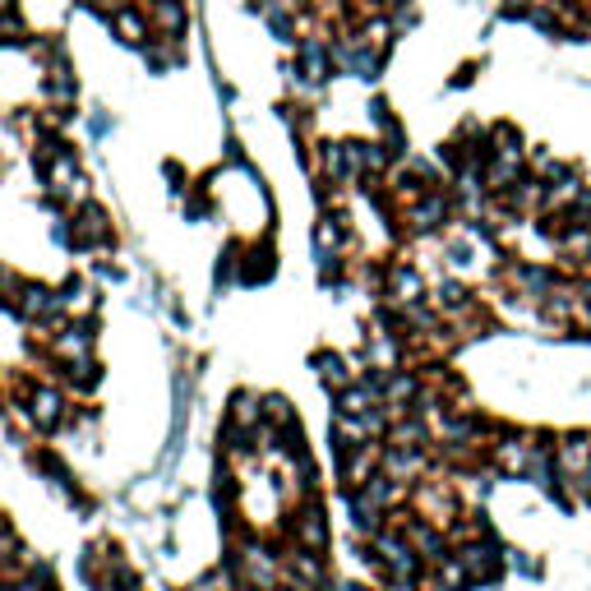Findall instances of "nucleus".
Listing matches in <instances>:
<instances>
[{"label":"nucleus","mask_w":591,"mask_h":591,"mask_svg":"<svg viewBox=\"0 0 591 591\" xmlns=\"http://www.w3.org/2000/svg\"><path fill=\"white\" fill-rule=\"evenodd\" d=\"M111 28L125 37V42H148V28H153V19H148V10H139V5H116V14H111Z\"/></svg>","instance_id":"6e6552de"},{"label":"nucleus","mask_w":591,"mask_h":591,"mask_svg":"<svg viewBox=\"0 0 591 591\" xmlns=\"http://www.w3.org/2000/svg\"><path fill=\"white\" fill-rule=\"evenodd\" d=\"M0 591H51V582H47V587H37V568H33L28 578H14V582H5V587H0Z\"/></svg>","instance_id":"aec40b11"},{"label":"nucleus","mask_w":591,"mask_h":591,"mask_svg":"<svg viewBox=\"0 0 591 591\" xmlns=\"http://www.w3.org/2000/svg\"><path fill=\"white\" fill-rule=\"evenodd\" d=\"M555 471L564 485H578L582 476L591 471V435H564L555 439Z\"/></svg>","instance_id":"f03ea898"},{"label":"nucleus","mask_w":591,"mask_h":591,"mask_svg":"<svg viewBox=\"0 0 591 591\" xmlns=\"http://www.w3.org/2000/svg\"><path fill=\"white\" fill-rule=\"evenodd\" d=\"M264 416L273 425H278V430H291V425H296V416H291V402L287 398H278V393H273V398L264 402Z\"/></svg>","instance_id":"6ab92c4d"},{"label":"nucleus","mask_w":591,"mask_h":591,"mask_svg":"<svg viewBox=\"0 0 591 591\" xmlns=\"http://www.w3.org/2000/svg\"><path fill=\"white\" fill-rule=\"evenodd\" d=\"M19 314H28V319H56V314H61V296H51L47 287L24 282V287H19Z\"/></svg>","instance_id":"1a4fd4ad"},{"label":"nucleus","mask_w":591,"mask_h":591,"mask_svg":"<svg viewBox=\"0 0 591 591\" xmlns=\"http://www.w3.org/2000/svg\"><path fill=\"white\" fill-rule=\"evenodd\" d=\"M194 591H231V578H227V573H208V578L199 582Z\"/></svg>","instance_id":"4be33fe9"},{"label":"nucleus","mask_w":591,"mask_h":591,"mask_svg":"<svg viewBox=\"0 0 591 591\" xmlns=\"http://www.w3.org/2000/svg\"><path fill=\"white\" fill-rule=\"evenodd\" d=\"M513 282H518L522 296H531V301L541 305L545 296L555 291L559 273H555V268H545V264H518V268H513Z\"/></svg>","instance_id":"423d86ee"},{"label":"nucleus","mask_w":591,"mask_h":591,"mask_svg":"<svg viewBox=\"0 0 591 591\" xmlns=\"http://www.w3.org/2000/svg\"><path fill=\"white\" fill-rule=\"evenodd\" d=\"M33 421H37V430H56L65 421V402L56 388H37L33 393Z\"/></svg>","instance_id":"f8f14e48"},{"label":"nucleus","mask_w":591,"mask_h":591,"mask_svg":"<svg viewBox=\"0 0 591 591\" xmlns=\"http://www.w3.org/2000/svg\"><path fill=\"white\" fill-rule=\"evenodd\" d=\"M453 555L462 559V564H467V573H471V587H476V582H495L499 578V568H504V550H499V541L495 536H490V531H485V536H476V541H462L458 550H453Z\"/></svg>","instance_id":"f257e3e1"},{"label":"nucleus","mask_w":591,"mask_h":591,"mask_svg":"<svg viewBox=\"0 0 591 591\" xmlns=\"http://www.w3.org/2000/svg\"><path fill=\"white\" fill-rule=\"evenodd\" d=\"M314 370H319V379H324L328 388H347L351 384V370L342 356H333V351H324V356H314Z\"/></svg>","instance_id":"4468645a"},{"label":"nucleus","mask_w":591,"mask_h":591,"mask_svg":"<svg viewBox=\"0 0 591 591\" xmlns=\"http://www.w3.org/2000/svg\"><path fill=\"white\" fill-rule=\"evenodd\" d=\"M296 541H301L305 550H324L328 545V518L319 504H310L301 518H296Z\"/></svg>","instance_id":"9b49d317"},{"label":"nucleus","mask_w":591,"mask_h":591,"mask_svg":"<svg viewBox=\"0 0 591 591\" xmlns=\"http://www.w3.org/2000/svg\"><path fill=\"white\" fill-rule=\"evenodd\" d=\"M259 421H264V407H259L250 393H236V398H231V425H241V430H254Z\"/></svg>","instance_id":"2eb2a0df"},{"label":"nucleus","mask_w":591,"mask_h":591,"mask_svg":"<svg viewBox=\"0 0 591 591\" xmlns=\"http://www.w3.org/2000/svg\"><path fill=\"white\" fill-rule=\"evenodd\" d=\"M74 245H111V222L97 204H88L79 213V227H74Z\"/></svg>","instance_id":"9d476101"},{"label":"nucleus","mask_w":591,"mask_h":591,"mask_svg":"<svg viewBox=\"0 0 591 591\" xmlns=\"http://www.w3.org/2000/svg\"><path fill=\"white\" fill-rule=\"evenodd\" d=\"M264 278H273V254L250 250V259H245V282H264Z\"/></svg>","instance_id":"a211bd4d"},{"label":"nucleus","mask_w":591,"mask_h":591,"mask_svg":"<svg viewBox=\"0 0 591 591\" xmlns=\"http://www.w3.org/2000/svg\"><path fill=\"white\" fill-rule=\"evenodd\" d=\"M435 305H439V314H448V319H453V314H462V310H471V291L462 287V282H439V291H435Z\"/></svg>","instance_id":"ddd939ff"},{"label":"nucleus","mask_w":591,"mask_h":591,"mask_svg":"<svg viewBox=\"0 0 591 591\" xmlns=\"http://www.w3.org/2000/svg\"><path fill=\"white\" fill-rule=\"evenodd\" d=\"M301 61H305V70H296V74H305L310 84H324L328 74H333V61H338V51L324 47L319 37H305V42H301Z\"/></svg>","instance_id":"0eeeda50"},{"label":"nucleus","mask_w":591,"mask_h":591,"mask_svg":"<svg viewBox=\"0 0 591 591\" xmlns=\"http://www.w3.org/2000/svg\"><path fill=\"white\" fill-rule=\"evenodd\" d=\"M508 564H513V568H522L527 578H536V573H541V564H536V559H527L522 550H508Z\"/></svg>","instance_id":"412c9836"},{"label":"nucleus","mask_w":591,"mask_h":591,"mask_svg":"<svg viewBox=\"0 0 591 591\" xmlns=\"http://www.w3.org/2000/svg\"><path fill=\"white\" fill-rule=\"evenodd\" d=\"M435 573H439V582H444L448 591H462V587H471V573H467V564H462L458 555L439 559V564H435Z\"/></svg>","instance_id":"dca6fc26"},{"label":"nucleus","mask_w":591,"mask_h":591,"mask_svg":"<svg viewBox=\"0 0 591 591\" xmlns=\"http://www.w3.org/2000/svg\"><path fill=\"white\" fill-rule=\"evenodd\" d=\"M148 19H153V28L167 42H176V37L190 28V14H185V0H148Z\"/></svg>","instance_id":"39448f33"},{"label":"nucleus","mask_w":591,"mask_h":591,"mask_svg":"<svg viewBox=\"0 0 591 591\" xmlns=\"http://www.w3.org/2000/svg\"><path fill=\"white\" fill-rule=\"evenodd\" d=\"M508 10H531V5H536V0H504Z\"/></svg>","instance_id":"5701e85b"},{"label":"nucleus","mask_w":591,"mask_h":591,"mask_svg":"<svg viewBox=\"0 0 591 591\" xmlns=\"http://www.w3.org/2000/svg\"><path fill=\"white\" fill-rule=\"evenodd\" d=\"M448 218H453V204H448L444 190H425L421 199H411L407 222H411V231H416V236H425V231H439Z\"/></svg>","instance_id":"7ed1b4c3"},{"label":"nucleus","mask_w":591,"mask_h":591,"mask_svg":"<svg viewBox=\"0 0 591 591\" xmlns=\"http://www.w3.org/2000/svg\"><path fill=\"white\" fill-rule=\"evenodd\" d=\"M342 236H347V231H342V222L338 218H324L319 222V231H314V241H319V254H338V245H342Z\"/></svg>","instance_id":"f3484780"},{"label":"nucleus","mask_w":591,"mask_h":591,"mask_svg":"<svg viewBox=\"0 0 591 591\" xmlns=\"http://www.w3.org/2000/svg\"><path fill=\"white\" fill-rule=\"evenodd\" d=\"M384 287H388V301L398 305V310H407V305L425 301V278H421V273H416L411 264H393V268H388Z\"/></svg>","instance_id":"20e7f679"}]
</instances>
